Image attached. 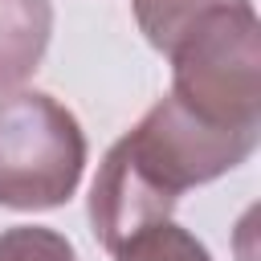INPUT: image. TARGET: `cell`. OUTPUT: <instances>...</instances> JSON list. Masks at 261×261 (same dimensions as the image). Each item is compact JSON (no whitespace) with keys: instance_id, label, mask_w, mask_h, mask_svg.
<instances>
[{"instance_id":"3957f363","label":"cell","mask_w":261,"mask_h":261,"mask_svg":"<svg viewBox=\"0 0 261 261\" xmlns=\"http://www.w3.org/2000/svg\"><path fill=\"white\" fill-rule=\"evenodd\" d=\"M257 135L261 130H232V126L204 122L175 94H163L122 135V143L143 163V171L179 200V192L208 184L232 171L237 163H245L257 147Z\"/></svg>"},{"instance_id":"5b68a950","label":"cell","mask_w":261,"mask_h":261,"mask_svg":"<svg viewBox=\"0 0 261 261\" xmlns=\"http://www.w3.org/2000/svg\"><path fill=\"white\" fill-rule=\"evenodd\" d=\"M49 33H53L49 0H0V98L20 90L37 73L49 49Z\"/></svg>"},{"instance_id":"6da1fadb","label":"cell","mask_w":261,"mask_h":261,"mask_svg":"<svg viewBox=\"0 0 261 261\" xmlns=\"http://www.w3.org/2000/svg\"><path fill=\"white\" fill-rule=\"evenodd\" d=\"M171 94L204 122L261 130V24L253 0L204 12L167 53Z\"/></svg>"},{"instance_id":"8992f818","label":"cell","mask_w":261,"mask_h":261,"mask_svg":"<svg viewBox=\"0 0 261 261\" xmlns=\"http://www.w3.org/2000/svg\"><path fill=\"white\" fill-rule=\"evenodd\" d=\"M224 4H245V0H130L139 33L147 37V45H155L159 53H171L175 41L212 8Z\"/></svg>"},{"instance_id":"ba28073f","label":"cell","mask_w":261,"mask_h":261,"mask_svg":"<svg viewBox=\"0 0 261 261\" xmlns=\"http://www.w3.org/2000/svg\"><path fill=\"white\" fill-rule=\"evenodd\" d=\"M0 261H77V253L53 228L12 224L0 232Z\"/></svg>"},{"instance_id":"52a82bcc","label":"cell","mask_w":261,"mask_h":261,"mask_svg":"<svg viewBox=\"0 0 261 261\" xmlns=\"http://www.w3.org/2000/svg\"><path fill=\"white\" fill-rule=\"evenodd\" d=\"M114 261H212V253L188 232L179 228L171 216L147 224L143 232H135L130 241H122L114 249Z\"/></svg>"},{"instance_id":"277c9868","label":"cell","mask_w":261,"mask_h":261,"mask_svg":"<svg viewBox=\"0 0 261 261\" xmlns=\"http://www.w3.org/2000/svg\"><path fill=\"white\" fill-rule=\"evenodd\" d=\"M175 208V196L159 188L143 163L130 155V147L118 139L106 159L98 163V175L90 184V224L102 249H118L135 232H143L155 220H167Z\"/></svg>"},{"instance_id":"7a4b0ae2","label":"cell","mask_w":261,"mask_h":261,"mask_svg":"<svg viewBox=\"0 0 261 261\" xmlns=\"http://www.w3.org/2000/svg\"><path fill=\"white\" fill-rule=\"evenodd\" d=\"M86 167V135L53 94L12 90L0 98V204L16 212L61 208Z\"/></svg>"}]
</instances>
